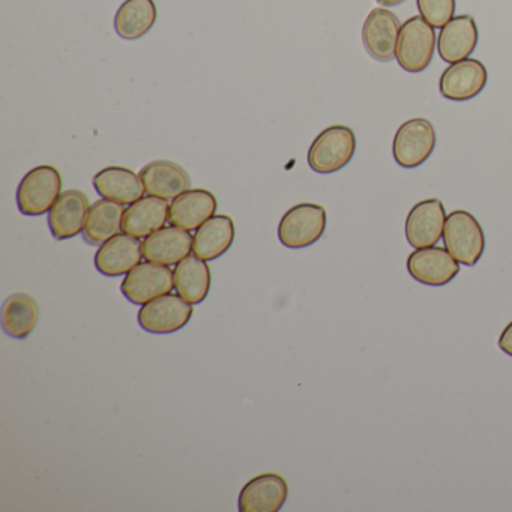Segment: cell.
<instances>
[{"instance_id": "6da1fadb", "label": "cell", "mask_w": 512, "mask_h": 512, "mask_svg": "<svg viewBox=\"0 0 512 512\" xmlns=\"http://www.w3.org/2000/svg\"><path fill=\"white\" fill-rule=\"evenodd\" d=\"M356 136L352 128L334 125L326 128L311 143L308 151V166L320 175L344 169L355 157Z\"/></svg>"}, {"instance_id": "7a4b0ae2", "label": "cell", "mask_w": 512, "mask_h": 512, "mask_svg": "<svg viewBox=\"0 0 512 512\" xmlns=\"http://www.w3.org/2000/svg\"><path fill=\"white\" fill-rule=\"evenodd\" d=\"M62 194V176L53 166H38L26 173L17 188V206L23 215L41 217L52 211Z\"/></svg>"}, {"instance_id": "3957f363", "label": "cell", "mask_w": 512, "mask_h": 512, "mask_svg": "<svg viewBox=\"0 0 512 512\" xmlns=\"http://www.w3.org/2000/svg\"><path fill=\"white\" fill-rule=\"evenodd\" d=\"M443 244L460 265L475 266L485 251V235L479 221L470 212H451L443 229Z\"/></svg>"}, {"instance_id": "277c9868", "label": "cell", "mask_w": 512, "mask_h": 512, "mask_svg": "<svg viewBox=\"0 0 512 512\" xmlns=\"http://www.w3.org/2000/svg\"><path fill=\"white\" fill-rule=\"evenodd\" d=\"M437 47L436 31L421 16L410 17L403 23L398 35L395 59L404 71L422 73L433 61Z\"/></svg>"}, {"instance_id": "5b68a950", "label": "cell", "mask_w": 512, "mask_h": 512, "mask_svg": "<svg viewBox=\"0 0 512 512\" xmlns=\"http://www.w3.org/2000/svg\"><path fill=\"white\" fill-rule=\"evenodd\" d=\"M326 209L316 203H299L290 208L281 218L278 239L284 247L292 250L316 244L326 230Z\"/></svg>"}, {"instance_id": "8992f818", "label": "cell", "mask_w": 512, "mask_h": 512, "mask_svg": "<svg viewBox=\"0 0 512 512\" xmlns=\"http://www.w3.org/2000/svg\"><path fill=\"white\" fill-rule=\"evenodd\" d=\"M436 142V130L428 119H409L398 128L392 142L395 163L403 169L422 166L433 154Z\"/></svg>"}, {"instance_id": "52a82bcc", "label": "cell", "mask_w": 512, "mask_h": 512, "mask_svg": "<svg viewBox=\"0 0 512 512\" xmlns=\"http://www.w3.org/2000/svg\"><path fill=\"white\" fill-rule=\"evenodd\" d=\"M193 305L179 295L160 296L140 308L139 325L151 334L164 335L181 331L193 317Z\"/></svg>"}, {"instance_id": "ba28073f", "label": "cell", "mask_w": 512, "mask_h": 512, "mask_svg": "<svg viewBox=\"0 0 512 512\" xmlns=\"http://www.w3.org/2000/svg\"><path fill=\"white\" fill-rule=\"evenodd\" d=\"M175 289L170 266L158 263H139L122 281L121 292L131 304L143 305L152 299L169 295Z\"/></svg>"}, {"instance_id": "9c48e42d", "label": "cell", "mask_w": 512, "mask_h": 512, "mask_svg": "<svg viewBox=\"0 0 512 512\" xmlns=\"http://www.w3.org/2000/svg\"><path fill=\"white\" fill-rule=\"evenodd\" d=\"M407 271L418 283L430 287H442L451 283L458 272L460 263L448 253L446 248H418L407 259Z\"/></svg>"}, {"instance_id": "30bf717a", "label": "cell", "mask_w": 512, "mask_h": 512, "mask_svg": "<svg viewBox=\"0 0 512 512\" xmlns=\"http://www.w3.org/2000/svg\"><path fill=\"white\" fill-rule=\"evenodd\" d=\"M488 82L485 65L478 59H463L449 65L439 80V91L445 100L469 101L478 97Z\"/></svg>"}, {"instance_id": "8fae6325", "label": "cell", "mask_w": 512, "mask_h": 512, "mask_svg": "<svg viewBox=\"0 0 512 512\" xmlns=\"http://www.w3.org/2000/svg\"><path fill=\"white\" fill-rule=\"evenodd\" d=\"M446 212L442 200L427 199L416 203L406 218V239L410 247H434L443 236Z\"/></svg>"}, {"instance_id": "7c38bea8", "label": "cell", "mask_w": 512, "mask_h": 512, "mask_svg": "<svg viewBox=\"0 0 512 512\" xmlns=\"http://www.w3.org/2000/svg\"><path fill=\"white\" fill-rule=\"evenodd\" d=\"M400 20L385 8H374L362 26V41L371 58L391 62L397 52Z\"/></svg>"}, {"instance_id": "4fadbf2b", "label": "cell", "mask_w": 512, "mask_h": 512, "mask_svg": "<svg viewBox=\"0 0 512 512\" xmlns=\"http://www.w3.org/2000/svg\"><path fill=\"white\" fill-rule=\"evenodd\" d=\"M289 496V485L278 473H262L250 479L239 493L241 512H278Z\"/></svg>"}, {"instance_id": "5bb4252c", "label": "cell", "mask_w": 512, "mask_h": 512, "mask_svg": "<svg viewBox=\"0 0 512 512\" xmlns=\"http://www.w3.org/2000/svg\"><path fill=\"white\" fill-rule=\"evenodd\" d=\"M142 259V242L139 238L119 233L98 248L95 268L106 277H122L133 271Z\"/></svg>"}, {"instance_id": "9a60e30c", "label": "cell", "mask_w": 512, "mask_h": 512, "mask_svg": "<svg viewBox=\"0 0 512 512\" xmlns=\"http://www.w3.org/2000/svg\"><path fill=\"white\" fill-rule=\"evenodd\" d=\"M89 199L79 190L61 194L52 211L49 212V227L58 241L74 238L85 230L88 221Z\"/></svg>"}, {"instance_id": "2e32d148", "label": "cell", "mask_w": 512, "mask_h": 512, "mask_svg": "<svg viewBox=\"0 0 512 512\" xmlns=\"http://www.w3.org/2000/svg\"><path fill=\"white\" fill-rule=\"evenodd\" d=\"M479 34L475 19L469 14L457 16L446 23L437 38V52L446 64L469 58L478 46Z\"/></svg>"}, {"instance_id": "e0dca14e", "label": "cell", "mask_w": 512, "mask_h": 512, "mask_svg": "<svg viewBox=\"0 0 512 512\" xmlns=\"http://www.w3.org/2000/svg\"><path fill=\"white\" fill-rule=\"evenodd\" d=\"M143 257L158 265H178L193 251V236L179 227H163L142 242Z\"/></svg>"}, {"instance_id": "ac0fdd59", "label": "cell", "mask_w": 512, "mask_h": 512, "mask_svg": "<svg viewBox=\"0 0 512 512\" xmlns=\"http://www.w3.org/2000/svg\"><path fill=\"white\" fill-rule=\"evenodd\" d=\"M218 202L214 194L208 190H188L170 203V226L179 229H199L217 212Z\"/></svg>"}, {"instance_id": "d6986e66", "label": "cell", "mask_w": 512, "mask_h": 512, "mask_svg": "<svg viewBox=\"0 0 512 512\" xmlns=\"http://www.w3.org/2000/svg\"><path fill=\"white\" fill-rule=\"evenodd\" d=\"M169 200L155 196H143L125 209L122 230L134 238L146 239L169 221Z\"/></svg>"}, {"instance_id": "ffe728a7", "label": "cell", "mask_w": 512, "mask_h": 512, "mask_svg": "<svg viewBox=\"0 0 512 512\" xmlns=\"http://www.w3.org/2000/svg\"><path fill=\"white\" fill-rule=\"evenodd\" d=\"M139 175L149 196L175 200L176 197L190 190V176L181 166L172 161H152L140 170Z\"/></svg>"}, {"instance_id": "44dd1931", "label": "cell", "mask_w": 512, "mask_h": 512, "mask_svg": "<svg viewBox=\"0 0 512 512\" xmlns=\"http://www.w3.org/2000/svg\"><path fill=\"white\" fill-rule=\"evenodd\" d=\"M95 190L103 199L131 205L145 196L146 190L140 175L125 167H106L92 179Z\"/></svg>"}, {"instance_id": "7402d4cb", "label": "cell", "mask_w": 512, "mask_h": 512, "mask_svg": "<svg viewBox=\"0 0 512 512\" xmlns=\"http://www.w3.org/2000/svg\"><path fill=\"white\" fill-rule=\"evenodd\" d=\"M235 241V224L229 215H214L193 236V253L205 262L226 254Z\"/></svg>"}, {"instance_id": "603a6c76", "label": "cell", "mask_w": 512, "mask_h": 512, "mask_svg": "<svg viewBox=\"0 0 512 512\" xmlns=\"http://www.w3.org/2000/svg\"><path fill=\"white\" fill-rule=\"evenodd\" d=\"M175 289L188 304H202L211 290V269L205 260L188 256L176 265L173 271Z\"/></svg>"}, {"instance_id": "cb8c5ba5", "label": "cell", "mask_w": 512, "mask_h": 512, "mask_svg": "<svg viewBox=\"0 0 512 512\" xmlns=\"http://www.w3.org/2000/svg\"><path fill=\"white\" fill-rule=\"evenodd\" d=\"M157 17L154 0H125L115 16L116 34L122 40H139L154 28Z\"/></svg>"}, {"instance_id": "d4e9b609", "label": "cell", "mask_w": 512, "mask_h": 512, "mask_svg": "<svg viewBox=\"0 0 512 512\" xmlns=\"http://www.w3.org/2000/svg\"><path fill=\"white\" fill-rule=\"evenodd\" d=\"M125 208L112 200H98L89 209L83 238L89 245H103L104 242L119 235L124 223Z\"/></svg>"}, {"instance_id": "484cf974", "label": "cell", "mask_w": 512, "mask_h": 512, "mask_svg": "<svg viewBox=\"0 0 512 512\" xmlns=\"http://www.w3.org/2000/svg\"><path fill=\"white\" fill-rule=\"evenodd\" d=\"M40 317L37 302L26 293H14L2 305V328L16 340H25L34 331Z\"/></svg>"}, {"instance_id": "4316f807", "label": "cell", "mask_w": 512, "mask_h": 512, "mask_svg": "<svg viewBox=\"0 0 512 512\" xmlns=\"http://www.w3.org/2000/svg\"><path fill=\"white\" fill-rule=\"evenodd\" d=\"M416 5L419 16L434 29H442L455 17V0H416Z\"/></svg>"}, {"instance_id": "83f0119b", "label": "cell", "mask_w": 512, "mask_h": 512, "mask_svg": "<svg viewBox=\"0 0 512 512\" xmlns=\"http://www.w3.org/2000/svg\"><path fill=\"white\" fill-rule=\"evenodd\" d=\"M497 344H499V349L502 350L503 353H506V355L512 358V322H509L506 328L503 329Z\"/></svg>"}, {"instance_id": "f1b7e54d", "label": "cell", "mask_w": 512, "mask_h": 512, "mask_svg": "<svg viewBox=\"0 0 512 512\" xmlns=\"http://www.w3.org/2000/svg\"><path fill=\"white\" fill-rule=\"evenodd\" d=\"M377 4L382 5V7L392 8L398 7V5L404 4L406 0H376Z\"/></svg>"}]
</instances>
